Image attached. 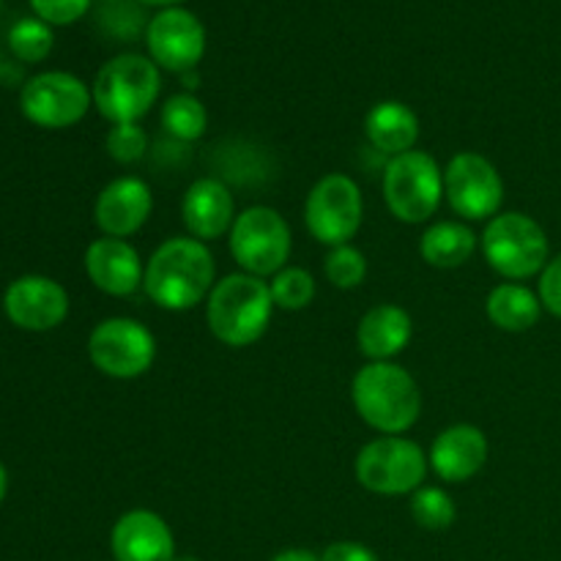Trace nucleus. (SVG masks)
Segmentation results:
<instances>
[{"label":"nucleus","instance_id":"6","mask_svg":"<svg viewBox=\"0 0 561 561\" xmlns=\"http://www.w3.org/2000/svg\"><path fill=\"white\" fill-rule=\"evenodd\" d=\"M383 203L405 225L431 222L444 201V170L427 151H405L383 168Z\"/></svg>","mask_w":561,"mask_h":561},{"label":"nucleus","instance_id":"14","mask_svg":"<svg viewBox=\"0 0 561 561\" xmlns=\"http://www.w3.org/2000/svg\"><path fill=\"white\" fill-rule=\"evenodd\" d=\"M3 312L22 332H53L69 316V294L58 279L25 274L5 288Z\"/></svg>","mask_w":561,"mask_h":561},{"label":"nucleus","instance_id":"8","mask_svg":"<svg viewBox=\"0 0 561 561\" xmlns=\"http://www.w3.org/2000/svg\"><path fill=\"white\" fill-rule=\"evenodd\" d=\"M228 244L241 272L263 279L283 272L294 250V236L283 214L268 206H252L236 217Z\"/></svg>","mask_w":561,"mask_h":561},{"label":"nucleus","instance_id":"5","mask_svg":"<svg viewBox=\"0 0 561 561\" xmlns=\"http://www.w3.org/2000/svg\"><path fill=\"white\" fill-rule=\"evenodd\" d=\"M480 247L488 266L513 283L542 274L551 261V247L542 225L520 211H504L488 219Z\"/></svg>","mask_w":561,"mask_h":561},{"label":"nucleus","instance_id":"18","mask_svg":"<svg viewBox=\"0 0 561 561\" xmlns=\"http://www.w3.org/2000/svg\"><path fill=\"white\" fill-rule=\"evenodd\" d=\"M488 438L485 433L477 425H449L447 431H442L433 442L431 455H427V463L436 471L438 480L449 482V485H458V482L474 480L482 471V466L488 463Z\"/></svg>","mask_w":561,"mask_h":561},{"label":"nucleus","instance_id":"16","mask_svg":"<svg viewBox=\"0 0 561 561\" xmlns=\"http://www.w3.org/2000/svg\"><path fill=\"white\" fill-rule=\"evenodd\" d=\"M115 561H175V537L168 520L151 510H129L110 531Z\"/></svg>","mask_w":561,"mask_h":561},{"label":"nucleus","instance_id":"28","mask_svg":"<svg viewBox=\"0 0 561 561\" xmlns=\"http://www.w3.org/2000/svg\"><path fill=\"white\" fill-rule=\"evenodd\" d=\"M323 274L329 283L340 290H354L365 283L367 277V257L365 252L356 250L354 244L332 247L323 261Z\"/></svg>","mask_w":561,"mask_h":561},{"label":"nucleus","instance_id":"30","mask_svg":"<svg viewBox=\"0 0 561 561\" xmlns=\"http://www.w3.org/2000/svg\"><path fill=\"white\" fill-rule=\"evenodd\" d=\"M93 0H31V9L47 25H71L82 20Z\"/></svg>","mask_w":561,"mask_h":561},{"label":"nucleus","instance_id":"23","mask_svg":"<svg viewBox=\"0 0 561 561\" xmlns=\"http://www.w3.org/2000/svg\"><path fill=\"white\" fill-rule=\"evenodd\" d=\"M485 312L491 323L502 332H529L542 316L540 296L520 283H502L488 294Z\"/></svg>","mask_w":561,"mask_h":561},{"label":"nucleus","instance_id":"1","mask_svg":"<svg viewBox=\"0 0 561 561\" xmlns=\"http://www.w3.org/2000/svg\"><path fill=\"white\" fill-rule=\"evenodd\" d=\"M217 277L211 250L192 236H175L153 250L146 263L142 288L157 307L168 312H186L208 299Z\"/></svg>","mask_w":561,"mask_h":561},{"label":"nucleus","instance_id":"35","mask_svg":"<svg viewBox=\"0 0 561 561\" xmlns=\"http://www.w3.org/2000/svg\"><path fill=\"white\" fill-rule=\"evenodd\" d=\"M5 491H9V471H5V466L0 463V504H3Z\"/></svg>","mask_w":561,"mask_h":561},{"label":"nucleus","instance_id":"32","mask_svg":"<svg viewBox=\"0 0 561 561\" xmlns=\"http://www.w3.org/2000/svg\"><path fill=\"white\" fill-rule=\"evenodd\" d=\"M321 561H378V557L376 551H370L362 542L337 540L332 546H327V551L321 553Z\"/></svg>","mask_w":561,"mask_h":561},{"label":"nucleus","instance_id":"29","mask_svg":"<svg viewBox=\"0 0 561 561\" xmlns=\"http://www.w3.org/2000/svg\"><path fill=\"white\" fill-rule=\"evenodd\" d=\"M104 148L118 164H135L146 157L148 135L140 124H113L104 137Z\"/></svg>","mask_w":561,"mask_h":561},{"label":"nucleus","instance_id":"37","mask_svg":"<svg viewBox=\"0 0 561 561\" xmlns=\"http://www.w3.org/2000/svg\"><path fill=\"white\" fill-rule=\"evenodd\" d=\"M0 75H3V53H0Z\"/></svg>","mask_w":561,"mask_h":561},{"label":"nucleus","instance_id":"9","mask_svg":"<svg viewBox=\"0 0 561 561\" xmlns=\"http://www.w3.org/2000/svg\"><path fill=\"white\" fill-rule=\"evenodd\" d=\"M88 356L102 376L131 381L151 370L157 359V337L135 318H104L88 337Z\"/></svg>","mask_w":561,"mask_h":561},{"label":"nucleus","instance_id":"19","mask_svg":"<svg viewBox=\"0 0 561 561\" xmlns=\"http://www.w3.org/2000/svg\"><path fill=\"white\" fill-rule=\"evenodd\" d=\"M181 217L186 230L197 241H214L219 236L230 233L236 222V201L228 184L219 179H197L186 186L184 201H181Z\"/></svg>","mask_w":561,"mask_h":561},{"label":"nucleus","instance_id":"11","mask_svg":"<svg viewBox=\"0 0 561 561\" xmlns=\"http://www.w3.org/2000/svg\"><path fill=\"white\" fill-rule=\"evenodd\" d=\"M444 197L469 222L493 219L504 203V181L496 164L477 151H460L444 170Z\"/></svg>","mask_w":561,"mask_h":561},{"label":"nucleus","instance_id":"13","mask_svg":"<svg viewBox=\"0 0 561 561\" xmlns=\"http://www.w3.org/2000/svg\"><path fill=\"white\" fill-rule=\"evenodd\" d=\"M146 47L159 69L186 75L206 53V27L192 11L162 9L146 25Z\"/></svg>","mask_w":561,"mask_h":561},{"label":"nucleus","instance_id":"31","mask_svg":"<svg viewBox=\"0 0 561 561\" xmlns=\"http://www.w3.org/2000/svg\"><path fill=\"white\" fill-rule=\"evenodd\" d=\"M537 296L542 301V310H548L551 316L561 318V252L557 257L548 261V266L542 268L540 285H537Z\"/></svg>","mask_w":561,"mask_h":561},{"label":"nucleus","instance_id":"33","mask_svg":"<svg viewBox=\"0 0 561 561\" xmlns=\"http://www.w3.org/2000/svg\"><path fill=\"white\" fill-rule=\"evenodd\" d=\"M272 561H321L312 551H305V548H288V551H279Z\"/></svg>","mask_w":561,"mask_h":561},{"label":"nucleus","instance_id":"20","mask_svg":"<svg viewBox=\"0 0 561 561\" xmlns=\"http://www.w3.org/2000/svg\"><path fill=\"white\" fill-rule=\"evenodd\" d=\"M414 337V321L400 305H376L362 316L356 343L367 362H392Z\"/></svg>","mask_w":561,"mask_h":561},{"label":"nucleus","instance_id":"24","mask_svg":"<svg viewBox=\"0 0 561 561\" xmlns=\"http://www.w3.org/2000/svg\"><path fill=\"white\" fill-rule=\"evenodd\" d=\"M162 129L168 131L170 137L181 142H192V140H201L208 129V110L206 104L201 102L197 96L192 93H175L164 102L162 115Z\"/></svg>","mask_w":561,"mask_h":561},{"label":"nucleus","instance_id":"34","mask_svg":"<svg viewBox=\"0 0 561 561\" xmlns=\"http://www.w3.org/2000/svg\"><path fill=\"white\" fill-rule=\"evenodd\" d=\"M137 3H142V5H162V9H175V5L184 3V0H137Z\"/></svg>","mask_w":561,"mask_h":561},{"label":"nucleus","instance_id":"27","mask_svg":"<svg viewBox=\"0 0 561 561\" xmlns=\"http://www.w3.org/2000/svg\"><path fill=\"white\" fill-rule=\"evenodd\" d=\"M268 288H272L274 307L285 312L305 310L316 299V277L301 266H285L283 272L274 274Z\"/></svg>","mask_w":561,"mask_h":561},{"label":"nucleus","instance_id":"21","mask_svg":"<svg viewBox=\"0 0 561 561\" xmlns=\"http://www.w3.org/2000/svg\"><path fill=\"white\" fill-rule=\"evenodd\" d=\"M365 135L373 148L387 153L389 159L400 157L405 151H414L420 140V118L405 102H378L365 115Z\"/></svg>","mask_w":561,"mask_h":561},{"label":"nucleus","instance_id":"25","mask_svg":"<svg viewBox=\"0 0 561 561\" xmlns=\"http://www.w3.org/2000/svg\"><path fill=\"white\" fill-rule=\"evenodd\" d=\"M53 25L42 22L38 16H25L14 22L9 31V49L22 64H42L53 53Z\"/></svg>","mask_w":561,"mask_h":561},{"label":"nucleus","instance_id":"26","mask_svg":"<svg viewBox=\"0 0 561 561\" xmlns=\"http://www.w3.org/2000/svg\"><path fill=\"white\" fill-rule=\"evenodd\" d=\"M409 510L414 515L416 526L427 531H447L458 518V507H455L453 496L444 488L433 485H422L420 491L411 493Z\"/></svg>","mask_w":561,"mask_h":561},{"label":"nucleus","instance_id":"2","mask_svg":"<svg viewBox=\"0 0 561 561\" xmlns=\"http://www.w3.org/2000/svg\"><path fill=\"white\" fill-rule=\"evenodd\" d=\"M351 400L365 425L381 436H403L422 414V392L414 376L394 362H367L351 383Z\"/></svg>","mask_w":561,"mask_h":561},{"label":"nucleus","instance_id":"17","mask_svg":"<svg viewBox=\"0 0 561 561\" xmlns=\"http://www.w3.org/2000/svg\"><path fill=\"white\" fill-rule=\"evenodd\" d=\"M85 274L107 296H131L137 288H142L146 279V266L140 261V252L129 244L126 239H113V236H102V239L91 241L85 250Z\"/></svg>","mask_w":561,"mask_h":561},{"label":"nucleus","instance_id":"3","mask_svg":"<svg viewBox=\"0 0 561 561\" xmlns=\"http://www.w3.org/2000/svg\"><path fill=\"white\" fill-rule=\"evenodd\" d=\"M274 310L268 283L244 272L228 274L206 299L208 332L228 348H247L266 334Z\"/></svg>","mask_w":561,"mask_h":561},{"label":"nucleus","instance_id":"12","mask_svg":"<svg viewBox=\"0 0 561 561\" xmlns=\"http://www.w3.org/2000/svg\"><path fill=\"white\" fill-rule=\"evenodd\" d=\"M93 96L80 77L69 71H42L22 85L20 110L42 129H69L91 110Z\"/></svg>","mask_w":561,"mask_h":561},{"label":"nucleus","instance_id":"38","mask_svg":"<svg viewBox=\"0 0 561 561\" xmlns=\"http://www.w3.org/2000/svg\"><path fill=\"white\" fill-rule=\"evenodd\" d=\"M0 3H3V0H0Z\"/></svg>","mask_w":561,"mask_h":561},{"label":"nucleus","instance_id":"15","mask_svg":"<svg viewBox=\"0 0 561 561\" xmlns=\"http://www.w3.org/2000/svg\"><path fill=\"white\" fill-rule=\"evenodd\" d=\"M151 211L153 195L146 181L135 179V175H121L99 192L93 219L104 236L129 239L148 222Z\"/></svg>","mask_w":561,"mask_h":561},{"label":"nucleus","instance_id":"36","mask_svg":"<svg viewBox=\"0 0 561 561\" xmlns=\"http://www.w3.org/2000/svg\"><path fill=\"white\" fill-rule=\"evenodd\" d=\"M175 561H201V559H195V557H175Z\"/></svg>","mask_w":561,"mask_h":561},{"label":"nucleus","instance_id":"10","mask_svg":"<svg viewBox=\"0 0 561 561\" xmlns=\"http://www.w3.org/2000/svg\"><path fill=\"white\" fill-rule=\"evenodd\" d=\"M365 197L359 184L345 173H327L316 181L305 201V225L327 247L351 244L362 228Z\"/></svg>","mask_w":561,"mask_h":561},{"label":"nucleus","instance_id":"7","mask_svg":"<svg viewBox=\"0 0 561 561\" xmlns=\"http://www.w3.org/2000/svg\"><path fill=\"white\" fill-rule=\"evenodd\" d=\"M427 455L420 444L403 436H381L367 442L356 455V480L376 496H409L425 482Z\"/></svg>","mask_w":561,"mask_h":561},{"label":"nucleus","instance_id":"4","mask_svg":"<svg viewBox=\"0 0 561 561\" xmlns=\"http://www.w3.org/2000/svg\"><path fill=\"white\" fill-rule=\"evenodd\" d=\"M162 91L159 66L146 55L124 53L110 58L96 71L91 96L93 107L110 124H140L148 110L157 104Z\"/></svg>","mask_w":561,"mask_h":561},{"label":"nucleus","instance_id":"22","mask_svg":"<svg viewBox=\"0 0 561 561\" xmlns=\"http://www.w3.org/2000/svg\"><path fill=\"white\" fill-rule=\"evenodd\" d=\"M477 247H480V239L469 225L442 219L422 233L420 255L433 268H458L471 261Z\"/></svg>","mask_w":561,"mask_h":561}]
</instances>
